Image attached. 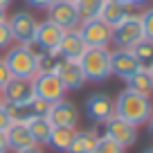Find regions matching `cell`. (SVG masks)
Here are the masks:
<instances>
[{
  "label": "cell",
  "instance_id": "f35d334b",
  "mask_svg": "<svg viewBox=\"0 0 153 153\" xmlns=\"http://www.w3.org/2000/svg\"><path fill=\"white\" fill-rule=\"evenodd\" d=\"M0 106H5V99H2V92H0Z\"/></svg>",
  "mask_w": 153,
  "mask_h": 153
},
{
  "label": "cell",
  "instance_id": "7c38bea8",
  "mask_svg": "<svg viewBox=\"0 0 153 153\" xmlns=\"http://www.w3.org/2000/svg\"><path fill=\"white\" fill-rule=\"evenodd\" d=\"M86 115L97 124H104L115 115V101L106 92H92L86 99Z\"/></svg>",
  "mask_w": 153,
  "mask_h": 153
},
{
  "label": "cell",
  "instance_id": "83f0119b",
  "mask_svg": "<svg viewBox=\"0 0 153 153\" xmlns=\"http://www.w3.org/2000/svg\"><path fill=\"white\" fill-rule=\"evenodd\" d=\"M14 34H11L9 25H7V20H0V52H5V50H9L11 45H14Z\"/></svg>",
  "mask_w": 153,
  "mask_h": 153
},
{
  "label": "cell",
  "instance_id": "484cf974",
  "mask_svg": "<svg viewBox=\"0 0 153 153\" xmlns=\"http://www.w3.org/2000/svg\"><path fill=\"white\" fill-rule=\"evenodd\" d=\"M92 153H126L124 146H120V144L115 142V140L106 137V135H99V140H97V146Z\"/></svg>",
  "mask_w": 153,
  "mask_h": 153
},
{
  "label": "cell",
  "instance_id": "9c48e42d",
  "mask_svg": "<svg viewBox=\"0 0 153 153\" xmlns=\"http://www.w3.org/2000/svg\"><path fill=\"white\" fill-rule=\"evenodd\" d=\"M7 25H9L11 34H14V41L16 43H29L34 41V34H36L38 27V20L34 18L29 11H16L7 18Z\"/></svg>",
  "mask_w": 153,
  "mask_h": 153
},
{
  "label": "cell",
  "instance_id": "ab89813d",
  "mask_svg": "<svg viewBox=\"0 0 153 153\" xmlns=\"http://www.w3.org/2000/svg\"><path fill=\"white\" fill-rule=\"evenodd\" d=\"M144 153H153V146H151V149H146V151H144Z\"/></svg>",
  "mask_w": 153,
  "mask_h": 153
},
{
  "label": "cell",
  "instance_id": "60d3db41",
  "mask_svg": "<svg viewBox=\"0 0 153 153\" xmlns=\"http://www.w3.org/2000/svg\"><path fill=\"white\" fill-rule=\"evenodd\" d=\"M149 72H151V76H153V65H151V68H149Z\"/></svg>",
  "mask_w": 153,
  "mask_h": 153
},
{
  "label": "cell",
  "instance_id": "1f68e13d",
  "mask_svg": "<svg viewBox=\"0 0 153 153\" xmlns=\"http://www.w3.org/2000/svg\"><path fill=\"white\" fill-rule=\"evenodd\" d=\"M11 149H9V142H7V135L0 131V153H9Z\"/></svg>",
  "mask_w": 153,
  "mask_h": 153
},
{
  "label": "cell",
  "instance_id": "cb8c5ba5",
  "mask_svg": "<svg viewBox=\"0 0 153 153\" xmlns=\"http://www.w3.org/2000/svg\"><path fill=\"white\" fill-rule=\"evenodd\" d=\"M131 52L135 54V59H137V63L142 68H151L153 65V41H149V38H142L137 45H133L131 48Z\"/></svg>",
  "mask_w": 153,
  "mask_h": 153
},
{
  "label": "cell",
  "instance_id": "ac0fdd59",
  "mask_svg": "<svg viewBox=\"0 0 153 153\" xmlns=\"http://www.w3.org/2000/svg\"><path fill=\"white\" fill-rule=\"evenodd\" d=\"M5 135H7V142H9V149H14V151H23V149L38 146V144L34 142L32 133H29L27 124H23V122H14V124L5 131Z\"/></svg>",
  "mask_w": 153,
  "mask_h": 153
},
{
  "label": "cell",
  "instance_id": "30bf717a",
  "mask_svg": "<svg viewBox=\"0 0 153 153\" xmlns=\"http://www.w3.org/2000/svg\"><path fill=\"white\" fill-rule=\"evenodd\" d=\"M65 34V29H61L59 25H54L52 20H41L36 27V34H34V43L43 52H56L59 45H61V38Z\"/></svg>",
  "mask_w": 153,
  "mask_h": 153
},
{
  "label": "cell",
  "instance_id": "7402d4cb",
  "mask_svg": "<svg viewBox=\"0 0 153 153\" xmlns=\"http://www.w3.org/2000/svg\"><path fill=\"white\" fill-rule=\"evenodd\" d=\"M74 131L76 128H65V126H54L52 133H50V146L54 151H61V153H68L72 144V137H74Z\"/></svg>",
  "mask_w": 153,
  "mask_h": 153
},
{
  "label": "cell",
  "instance_id": "e0dca14e",
  "mask_svg": "<svg viewBox=\"0 0 153 153\" xmlns=\"http://www.w3.org/2000/svg\"><path fill=\"white\" fill-rule=\"evenodd\" d=\"M135 7L128 5V2H110V0H106L104 7H101V14L99 18L104 20V23H108L110 27H117L120 23H124L128 16L137 14V11H133Z\"/></svg>",
  "mask_w": 153,
  "mask_h": 153
},
{
  "label": "cell",
  "instance_id": "603a6c76",
  "mask_svg": "<svg viewBox=\"0 0 153 153\" xmlns=\"http://www.w3.org/2000/svg\"><path fill=\"white\" fill-rule=\"evenodd\" d=\"M104 2H106V0H76L74 7H76V14H79V18H81V23H83V20L99 18Z\"/></svg>",
  "mask_w": 153,
  "mask_h": 153
},
{
  "label": "cell",
  "instance_id": "ffe728a7",
  "mask_svg": "<svg viewBox=\"0 0 153 153\" xmlns=\"http://www.w3.org/2000/svg\"><path fill=\"white\" fill-rule=\"evenodd\" d=\"M126 88L133 90V92H140V95L151 97L153 95V76H151V72H149L146 68H140L135 74H131L128 79H126Z\"/></svg>",
  "mask_w": 153,
  "mask_h": 153
},
{
  "label": "cell",
  "instance_id": "b9f144b4",
  "mask_svg": "<svg viewBox=\"0 0 153 153\" xmlns=\"http://www.w3.org/2000/svg\"><path fill=\"white\" fill-rule=\"evenodd\" d=\"M70 2H76V0H70Z\"/></svg>",
  "mask_w": 153,
  "mask_h": 153
},
{
  "label": "cell",
  "instance_id": "4dcf8cb0",
  "mask_svg": "<svg viewBox=\"0 0 153 153\" xmlns=\"http://www.w3.org/2000/svg\"><path fill=\"white\" fill-rule=\"evenodd\" d=\"M25 2L32 5V7H36V9H45V11H48V7L52 5L54 0H25Z\"/></svg>",
  "mask_w": 153,
  "mask_h": 153
},
{
  "label": "cell",
  "instance_id": "74e56055",
  "mask_svg": "<svg viewBox=\"0 0 153 153\" xmlns=\"http://www.w3.org/2000/svg\"><path fill=\"white\" fill-rule=\"evenodd\" d=\"M110 2H128L131 5V0H110Z\"/></svg>",
  "mask_w": 153,
  "mask_h": 153
},
{
  "label": "cell",
  "instance_id": "277c9868",
  "mask_svg": "<svg viewBox=\"0 0 153 153\" xmlns=\"http://www.w3.org/2000/svg\"><path fill=\"white\" fill-rule=\"evenodd\" d=\"M32 86H34V97L48 101V104H56V101L65 99L68 92L56 72H36L32 79Z\"/></svg>",
  "mask_w": 153,
  "mask_h": 153
},
{
  "label": "cell",
  "instance_id": "d590c367",
  "mask_svg": "<svg viewBox=\"0 0 153 153\" xmlns=\"http://www.w3.org/2000/svg\"><path fill=\"white\" fill-rule=\"evenodd\" d=\"M0 20H7V9H2V7H0Z\"/></svg>",
  "mask_w": 153,
  "mask_h": 153
},
{
  "label": "cell",
  "instance_id": "4316f807",
  "mask_svg": "<svg viewBox=\"0 0 153 153\" xmlns=\"http://www.w3.org/2000/svg\"><path fill=\"white\" fill-rule=\"evenodd\" d=\"M140 23H142V32L144 38L153 41V7H146V9L140 14Z\"/></svg>",
  "mask_w": 153,
  "mask_h": 153
},
{
  "label": "cell",
  "instance_id": "8fae6325",
  "mask_svg": "<svg viewBox=\"0 0 153 153\" xmlns=\"http://www.w3.org/2000/svg\"><path fill=\"white\" fill-rule=\"evenodd\" d=\"M2 99L5 104L16 106V104H27L34 99V86L32 79H20V76H11L9 83L2 88Z\"/></svg>",
  "mask_w": 153,
  "mask_h": 153
},
{
  "label": "cell",
  "instance_id": "8d00e7d4",
  "mask_svg": "<svg viewBox=\"0 0 153 153\" xmlns=\"http://www.w3.org/2000/svg\"><path fill=\"white\" fill-rule=\"evenodd\" d=\"M149 133L153 135V115H151V120H149Z\"/></svg>",
  "mask_w": 153,
  "mask_h": 153
},
{
  "label": "cell",
  "instance_id": "5bb4252c",
  "mask_svg": "<svg viewBox=\"0 0 153 153\" xmlns=\"http://www.w3.org/2000/svg\"><path fill=\"white\" fill-rule=\"evenodd\" d=\"M140 63L137 59H135V54L131 52V50H110V72H113L115 76H120V79H128L131 74H135V72L140 70Z\"/></svg>",
  "mask_w": 153,
  "mask_h": 153
},
{
  "label": "cell",
  "instance_id": "ba28073f",
  "mask_svg": "<svg viewBox=\"0 0 153 153\" xmlns=\"http://www.w3.org/2000/svg\"><path fill=\"white\" fill-rule=\"evenodd\" d=\"M48 20H52L54 25H59L61 29H76L81 25V18L76 14L74 2L70 0H54L48 7Z\"/></svg>",
  "mask_w": 153,
  "mask_h": 153
},
{
  "label": "cell",
  "instance_id": "7a4b0ae2",
  "mask_svg": "<svg viewBox=\"0 0 153 153\" xmlns=\"http://www.w3.org/2000/svg\"><path fill=\"white\" fill-rule=\"evenodd\" d=\"M5 63L9 68L11 76H20V79H34V74L38 72V56L23 43H14L9 50H5Z\"/></svg>",
  "mask_w": 153,
  "mask_h": 153
},
{
  "label": "cell",
  "instance_id": "d6986e66",
  "mask_svg": "<svg viewBox=\"0 0 153 153\" xmlns=\"http://www.w3.org/2000/svg\"><path fill=\"white\" fill-rule=\"evenodd\" d=\"M97 140H99L97 131H74L68 153H92L97 146Z\"/></svg>",
  "mask_w": 153,
  "mask_h": 153
},
{
  "label": "cell",
  "instance_id": "44dd1931",
  "mask_svg": "<svg viewBox=\"0 0 153 153\" xmlns=\"http://www.w3.org/2000/svg\"><path fill=\"white\" fill-rule=\"evenodd\" d=\"M27 128L29 133H32L34 142L41 146V144H48L50 142V133H52V122L48 120V117H34V120L27 122Z\"/></svg>",
  "mask_w": 153,
  "mask_h": 153
},
{
  "label": "cell",
  "instance_id": "d4e9b609",
  "mask_svg": "<svg viewBox=\"0 0 153 153\" xmlns=\"http://www.w3.org/2000/svg\"><path fill=\"white\" fill-rule=\"evenodd\" d=\"M61 63H63V56L59 52H43L38 56L36 65H38V72H56Z\"/></svg>",
  "mask_w": 153,
  "mask_h": 153
},
{
  "label": "cell",
  "instance_id": "f1b7e54d",
  "mask_svg": "<svg viewBox=\"0 0 153 153\" xmlns=\"http://www.w3.org/2000/svg\"><path fill=\"white\" fill-rule=\"evenodd\" d=\"M9 79H11V72H9V68H7L5 59L0 56V92H2V88L9 83Z\"/></svg>",
  "mask_w": 153,
  "mask_h": 153
},
{
  "label": "cell",
  "instance_id": "f546056e",
  "mask_svg": "<svg viewBox=\"0 0 153 153\" xmlns=\"http://www.w3.org/2000/svg\"><path fill=\"white\" fill-rule=\"evenodd\" d=\"M11 124H14V120H11V115H9V110H7V106H0V131L5 133Z\"/></svg>",
  "mask_w": 153,
  "mask_h": 153
},
{
  "label": "cell",
  "instance_id": "8992f818",
  "mask_svg": "<svg viewBox=\"0 0 153 153\" xmlns=\"http://www.w3.org/2000/svg\"><path fill=\"white\" fill-rule=\"evenodd\" d=\"M76 29H79L83 43H86L88 48H108V45L113 43V27H110L108 23H104L101 18L83 20Z\"/></svg>",
  "mask_w": 153,
  "mask_h": 153
},
{
  "label": "cell",
  "instance_id": "e575fe53",
  "mask_svg": "<svg viewBox=\"0 0 153 153\" xmlns=\"http://www.w3.org/2000/svg\"><path fill=\"white\" fill-rule=\"evenodd\" d=\"M9 5H11V0H0V7H2V9H7Z\"/></svg>",
  "mask_w": 153,
  "mask_h": 153
},
{
  "label": "cell",
  "instance_id": "2e32d148",
  "mask_svg": "<svg viewBox=\"0 0 153 153\" xmlns=\"http://www.w3.org/2000/svg\"><path fill=\"white\" fill-rule=\"evenodd\" d=\"M88 45L83 43L81 34H79V29H68L65 34H63L61 38V45H59L56 52L61 54L63 59H68V61H79L81 59V54L86 52Z\"/></svg>",
  "mask_w": 153,
  "mask_h": 153
},
{
  "label": "cell",
  "instance_id": "3957f363",
  "mask_svg": "<svg viewBox=\"0 0 153 153\" xmlns=\"http://www.w3.org/2000/svg\"><path fill=\"white\" fill-rule=\"evenodd\" d=\"M86 81H106L110 72V50L108 48H86L79 59Z\"/></svg>",
  "mask_w": 153,
  "mask_h": 153
},
{
  "label": "cell",
  "instance_id": "52a82bcc",
  "mask_svg": "<svg viewBox=\"0 0 153 153\" xmlns=\"http://www.w3.org/2000/svg\"><path fill=\"white\" fill-rule=\"evenodd\" d=\"M104 135L110 137V140H115L120 146L128 149V146H133V144L137 142V126H133L131 122L113 115L110 120L104 122Z\"/></svg>",
  "mask_w": 153,
  "mask_h": 153
},
{
  "label": "cell",
  "instance_id": "5b68a950",
  "mask_svg": "<svg viewBox=\"0 0 153 153\" xmlns=\"http://www.w3.org/2000/svg\"><path fill=\"white\" fill-rule=\"evenodd\" d=\"M142 38H144V32H142V23H140V14L128 16L124 23L113 27V45L117 50H131Z\"/></svg>",
  "mask_w": 153,
  "mask_h": 153
},
{
  "label": "cell",
  "instance_id": "d6a6232c",
  "mask_svg": "<svg viewBox=\"0 0 153 153\" xmlns=\"http://www.w3.org/2000/svg\"><path fill=\"white\" fill-rule=\"evenodd\" d=\"M14 153H43L41 146H32V149H23V151H14Z\"/></svg>",
  "mask_w": 153,
  "mask_h": 153
},
{
  "label": "cell",
  "instance_id": "836d02e7",
  "mask_svg": "<svg viewBox=\"0 0 153 153\" xmlns=\"http://www.w3.org/2000/svg\"><path fill=\"white\" fill-rule=\"evenodd\" d=\"M144 2H149V0H131V5H133V7H140V5H144Z\"/></svg>",
  "mask_w": 153,
  "mask_h": 153
},
{
  "label": "cell",
  "instance_id": "6da1fadb",
  "mask_svg": "<svg viewBox=\"0 0 153 153\" xmlns=\"http://www.w3.org/2000/svg\"><path fill=\"white\" fill-rule=\"evenodd\" d=\"M115 115L131 122L133 126L149 124V120L153 115V101H151V97L140 95V92H133L126 88L115 99Z\"/></svg>",
  "mask_w": 153,
  "mask_h": 153
},
{
  "label": "cell",
  "instance_id": "9a60e30c",
  "mask_svg": "<svg viewBox=\"0 0 153 153\" xmlns=\"http://www.w3.org/2000/svg\"><path fill=\"white\" fill-rule=\"evenodd\" d=\"M56 74H59V79H61V83L65 86V90H81L83 83H86V74H83L79 61H68V59H63V63L59 65Z\"/></svg>",
  "mask_w": 153,
  "mask_h": 153
},
{
  "label": "cell",
  "instance_id": "4fadbf2b",
  "mask_svg": "<svg viewBox=\"0 0 153 153\" xmlns=\"http://www.w3.org/2000/svg\"><path fill=\"white\" fill-rule=\"evenodd\" d=\"M48 120L52 122V126H65V128H76L79 124V108L72 101L61 99L56 104L50 106Z\"/></svg>",
  "mask_w": 153,
  "mask_h": 153
}]
</instances>
